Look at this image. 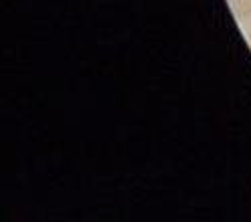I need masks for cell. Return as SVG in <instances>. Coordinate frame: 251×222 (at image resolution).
<instances>
[{
  "label": "cell",
  "instance_id": "2",
  "mask_svg": "<svg viewBox=\"0 0 251 222\" xmlns=\"http://www.w3.org/2000/svg\"><path fill=\"white\" fill-rule=\"evenodd\" d=\"M247 35H249V43H251V26H249V33Z\"/></svg>",
  "mask_w": 251,
  "mask_h": 222
},
{
  "label": "cell",
  "instance_id": "1",
  "mask_svg": "<svg viewBox=\"0 0 251 222\" xmlns=\"http://www.w3.org/2000/svg\"><path fill=\"white\" fill-rule=\"evenodd\" d=\"M233 14L241 21H251V0H227Z\"/></svg>",
  "mask_w": 251,
  "mask_h": 222
}]
</instances>
